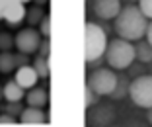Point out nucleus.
<instances>
[{"label":"nucleus","mask_w":152,"mask_h":127,"mask_svg":"<svg viewBox=\"0 0 152 127\" xmlns=\"http://www.w3.org/2000/svg\"><path fill=\"white\" fill-rule=\"evenodd\" d=\"M148 23L150 22L139 8V4H127L115 18V32L121 39L140 41L142 37H146Z\"/></svg>","instance_id":"f257e3e1"},{"label":"nucleus","mask_w":152,"mask_h":127,"mask_svg":"<svg viewBox=\"0 0 152 127\" xmlns=\"http://www.w3.org/2000/svg\"><path fill=\"white\" fill-rule=\"evenodd\" d=\"M107 35H105V29H103L99 23L96 22H88L84 27V57L86 63L92 65L94 61L102 59L105 55L107 49Z\"/></svg>","instance_id":"f03ea898"},{"label":"nucleus","mask_w":152,"mask_h":127,"mask_svg":"<svg viewBox=\"0 0 152 127\" xmlns=\"http://www.w3.org/2000/svg\"><path fill=\"white\" fill-rule=\"evenodd\" d=\"M137 59V51L134 45L127 39H111L107 43V49H105V61L111 68L115 70H123V68H129L133 65V61Z\"/></svg>","instance_id":"7ed1b4c3"},{"label":"nucleus","mask_w":152,"mask_h":127,"mask_svg":"<svg viewBox=\"0 0 152 127\" xmlns=\"http://www.w3.org/2000/svg\"><path fill=\"white\" fill-rule=\"evenodd\" d=\"M119 74L113 73V68H96L94 73H90L86 78V86H90L98 96H111L115 90Z\"/></svg>","instance_id":"20e7f679"},{"label":"nucleus","mask_w":152,"mask_h":127,"mask_svg":"<svg viewBox=\"0 0 152 127\" xmlns=\"http://www.w3.org/2000/svg\"><path fill=\"white\" fill-rule=\"evenodd\" d=\"M129 98L139 108H152V74H140L131 80Z\"/></svg>","instance_id":"39448f33"},{"label":"nucleus","mask_w":152,"mask_h":127,"mask_svg":"<svg viewBox=\"0 0 152 127\" xmlns=\"http://www.w3.org/2000/svg\"><path fill=\"white\" fill-rule=\"evenodd\" d=\"M16 41V49L20 53H26V55H33L39 51V45L43 37H41L39 29H33V27H26L22 32H18V35L14 37Z\"/></svg>","instance_id":"423d86ee"},{"label":"nucleus","mask_w":152,"mask_h":127,"mask_svg":"<svg viewBox=\"0 0 152 127\" xmlns=\"http://www.w3.org/2000/svg\"><path fill=\"white\" fill-rule=\"evenodd\" d=\"M121 8V0H94V12L102 20H115Z\"/></svg>","instance_id":"0eeeda50"},{"label":"nucleus","mask_w":152,"mask_h":127,"mask_svg":"<svg viewBox=\"0 0 152 127\" xmlns=\"http://www.w3.org/2000/svg\"><path fill=\"white\" fill-rule=\"evenodd\" d=\"M14 80L18 82L23 90H29V88H33L37 84L39 74H37V70L33 68V65H23V67L16 68V76H14Z\"/></svg>","instance_id":"6e6552de"},{"label":"nucleus","mask_w":152,"mask_h":127,"mask_svg":"<svg viewBox=\"0 0 152 127\" xmlns=\"http://www.w3.org/2000/svg\"><path fill=\"white\" fill-rule=\"evenodd\" d=\"M26 102H27V106H33V108H45L47 102H49V94H47L45 88L33 86L26 92Z\"/></svg>","instance_id":"1a4fd4ad"},{"label":"nucleus","mask_w":152,"mask_h":127,"mask_svg":"<svg viewBox=\"0 0 152 127\" xmlns=\"http://www.w3.org/2000/svg\"><path fill=\"white\" fill-rule=\"evenodd\" d=\"M20 121L22 123H27V125H37V123H45L47 121V115H45L43 108H33V106H27L26 109L22 112L20 115Z\"/></svg>","instance_id":"9d476101"},{"label":"nucleus","mask_w":152,"mask_h":127,"mask_svg":"<svg viewBox=\"0 0 152 127\" xmlns=\"http://www.w3.org/2000/svg\"><path fill=\"white\" fill-rule=\"evenodd\" d=\"M26 12H27V10L23 8V4H22V2H18V4H14L12 8L6 10V12L2 14V18L6 20L8 26H18L20 22L26 20Z\"/></svg>","instance_id":"9b49d317"},{"label":"nucleus","mask_w":152,"mask_h":127,"mask_svg":"<svg viewBox=\"0 0 152 127\" xmlns=\"http://www.w3.org/2000/svg\"><path fill=\"white\" fill-rule=\"evenodd\" d=\"M26 98V90L16 80H10L4 84V100L6 102H22Z\"/></svg>","instance_id":"f8f14e48"},{"label":"nucleus","mask_w":152,"mask_h":127,"mask_svg":"<svg viewBox=\"0 0 152 127\" xmlns=\"http://www.w3.org/2000/svg\"><path fill=\"white\" fill-rule=\"evenodd\" d=\"M18 68V63H16V53H10V51H2L0 53V73L8 74L12 70Z\"/></svg>","instance_id":"ddd939ff"},{"label":"nucleus","mask_w":152,"mask_h":127,"mask_svg":"<svg viewBox=\"0 0 152 127\" xmlns=\"http://www.w3.org/2000/svg\"><path fill=\"white\" fill-rule=\"evenodd\" d=\"M134 51H137V59L140 61V63H152V45L148 43V41H142L140 39L137 45H134Z\"/></svg>","instance_id":"4468645a"},{"label":"nucleus","mask_w":152,"mask_h":127,"mask_svg":"<svg viewBox=\"0 0 152 127\" xmlns=\"http://www.w3.org/2000/svg\"><path fill=\"white\" fill-rule=\"evenodd\" d=\"M33 68L37 70L39 78H47V76L51 74L49 57H41V55H35V59H33Z\"/></svg>","instance_id":"2eb2a0df"},{"label":"nucleus","mask_w":152,"mask_h":127,"mask_svg":"<svg viewBox=\"0 0 152 127\" xmlns=\"http://www.w3.org/2000/svg\"><path fill=\"white\" fill-rule=\"evenodd\" d=\"M96 123H98L99 127L107 125L109 121H113L115 119V112H113V108H109V106H102V108L96 112Z\"/></svg>","instance_id":"dca6fc26"},{"label":"nucleus","mask_w":152,"mask_h":127,"mask_svg":"<svg viewBox=\"0 0 152 127\" xmlns=\"http://www.w3.org/2000/svg\"><path fill=\"white\" fill-rule=\"evenodd\" d=\"M45 12H43V6H33V8H27L26 12V22L29 23V27H35L41 23V20H43Z\"/></svg>","instance_id":"f3484780"},{"label":"nucleus","mask_w":152,"mask_h":127,"mask_svg":"<svg viewBox=\"0 0 152 127\" xmlns=\"http://www.w3.org/2000/svg\"><path fill=\"white\" fill-rule=\"evenodd\" d=\"M129 86H131V82L127 80V76H119L115 90L111 92V98H113V100H121V98H125V96L129 94Z\"/></svg>","instance_id":"a211bd4d"},{"label":"nucleus","mask_w":152,"mask_h":127,"mask_svg":"<svg viewBox=\"0 0 152 127\" xmlns=\"http://www.w3.org/2000/svg\"><path fill=\"white\" fill-rule=\"evenodd\" d=\"M23 109H26V108L22 106V102H8V104L4 106V112L10 114V115H14V117H20Z\"/></svg>","instance_id":"6ab92c4d"},{"label":"nucleus","mask_w":152,"mask_h":127,"mask_svg":"<svg viewBox=\"0 0 152 127\" xmlns=\"http://www.w3.org/2000/svg\"><path fill=\"white\" fill-rule=\"evenodd\" d=\"M12 47H16V41H14V37L10 35V33L2 32V33H0V49H2V51H10Z\"/></svg>","instance_id":"aec40b11"},{"label":"nucleus","mask_w":152,"mask_h":127,"mask_svg":"<svg viewBox=\"0 0 152 127\" xmlns=\"http://www.w3.org/2000/svg\"><path fill=\"white\" fill-rule=\"evenodd\" d=\"M39 33H41V37H51V16H49V14H45L43 20H41Z\"/></svg>","instance_id":"412c9836"},{"label":"nucleus","mask_w":152,"mask_h":127,"mask_svg":"<svg viewBox=\"0 0 152 127\" xmlns=\"http://www.w3.org/2000/svg\"><path fill=\"white\" fill-rule=\"evenodd\" d=\"M96 100H98V94H96L90 86H86V90H84V104H86V108H92V106L96 104Z\"/></svg>","instance_id":"4be33fe9"},{"label":"nucleus","mask_w":152,"mask_h":127,"mask_svg":"<svg viewBox=\"0 0 152 127\" xmlns=\"http://www.w3.org/2000/svg\"><path fill=\"white\" fill-rule=\"evenodd\" d=\"M139 8L148 20H152V0H139Z\"/></svg>","instance_id":"5701e85b"},{"label":"nucleus","mask_w":152,"mask_h":127,"mask_svg":"<svg viewBox=\"0 0 152 127\" xmlns=\"http://www.w3.org/2000/svg\"><path fill=\"white\" fill-rule=\"evenodd\" d=\"M49 53H51V41H49V37H43L37 55H41V57H49Z\"/></svg>","instance_id":"b1692460"},{"label":"nucleus","mask_w":152,"mask_h":127,"mask_svg":"<svg viewBox=\"0 0 152 127\" xmlns=\"http://www.w3.org/2000/svg\"><path fill=\"white\" fill-rule=\"evenodd\" d=\"M18 121V117H14V115L6 114V112H2L0 114V125H12V123Z\"/></svg>","instance_id":"393cba45"},{"label":"nucleus","mask_w":152,"mask_h":127,"mask_svg":"<svg viewBox=\"0 0 152 127\" xmlns=\"http://www.w3.org/2000/svg\"><path fill=\"white\" fill-rule=\"evenodd\" d=\"M16 63H18V67H23V65H29V55L26 53H16Z\"/></svg>","instance_id":"a878e982"},{"label":"nucleus","mask_w":152,"mask_h":127,"mask_svg":"<svg viewBox=\"0 0 152 127\" xmlns=\"http://www.w3.org/2000/svg\"><path fill=\"white\" fill-rule=\"evenodd\" d=\"M146 41L152 45V20H150V23H148V29H146Z\"/></svg>","instance_id":"bb28decb"},{"label":"nucleus","mask_w":152,"mask_h":127,"mask_svg":"<svg viewBox=\"0 0 152 127\" xmlns=\"http://www.w3.org/2000/svg\"><path fill=\"white\" fill-rule=\"evenodd\" d=\"M148 123L152 125V108H148Z\"/></svg>","instance_id":"cd10ccee"},{"label":"nucleus","mask_w":152,"mask_h":127,"mask_svg":"<svg viewBox=\"0 0 152 127\" xmlns=\"http://www.w3.org/2000/svg\"><path fill=\"white\" fill-rule=\"evenodd\" d=\"M47 2H49V0H35L37 6H43V4H47Z\"/></svg>","instance_id":"c85d7f7f"},{"label":"nucleus","mask_w":152,"mask_h":127,"mask_svg":"<svg viewBox=\"0 0 152 127\" xmlns=\"http://www.w3.org/2000/svg\"><path fill=\"white\" fill-rule=\"evenodd\" d=\"M4 98V86H0V100Z\"/></svg>","instance_id":"c756f323"},{"label":"nucleus","mask_w":152,"mask_h":127,"mask_svg":"<svg viewBox=\"0 0 152 127\" xmlns=\"http://www.w3.org/2000/svg\"><path fill=\"white\" fill-rule=\"evenodd\" d=\"M18 2H22V4H26V2H29V0H18Z\"/></svg>","instance_id":"7c9ffc66"},{"label":"nucleus","mask_w":152,"mask_h":127,"mask_svg":"<svg viewBox=\"0 0 152 127\" xmlns=\"http://www.w3.org/2000/svg\"><path fill=\"white\" fill-rule=\"evenodd\" d=\"M127 2H139V0H127Z\"/></svg>","instance_id":"2f4dec72"},{"label":"nucleus","mask_w":152,"mask_h":127,"mask_svg":"<svg viewBox=\"0 0 152 127\" xmlns=\"http://www.w3.org/2000/svg\"><path fill=\"white\" fill-rule=\"evenodd\" d=\"M150 74H152V63H150Z\"/></svg>","instance_id":"473e14b6"}]
</instances>
